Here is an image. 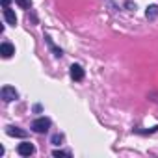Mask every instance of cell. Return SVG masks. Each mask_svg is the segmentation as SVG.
<instances>
[{"label": "cell", "instance_id": "obj_1", "mask_svg": "<svg viewBox=\"0 0 158 158\" xmlns=\"http://www.w3.org/2000/svg\"><path fill=\"white\" fill-rule=\"evenodd\" d=\"M50 128V119L48 117H37L34 123H32V130L37 132V134H43Z\"/></svg>", "mask_w": 158, "mask_h": 158}, {"label": "cell", "instance_id": "obj_2", "mask_svg": "<svg viewBox=\"0 0 158 158\" xmlns=\"http://www.w3.org/2000/svg\"><path fill=\"white\" fill-rule=\"evenodd\" d=\"M0 97H2L4 102H11V101H17V99H19V93H17L15 88H11V86H4L2 91H0Z\"/></svg>", "mask_w": 158, "mask_h": 158}, {"label": "cell", "instance_id": "obj_3", "mask_svg": "<svg viewBox=\"0 0 158 158\" xmlns=\"http://www.w3.org/2000/svg\"><path fill=\"white\" fill-rule=\"evenodd\" d=\"M34 151H35V147H34L30 141H24V143H21V145L17 147V152H19L21 156H30V154H34Z\"/></svg>", "mask_w": 158, "mask_h": 158}, {"label": "cell", "instance_id": "obj_4", "mask_svg": "<svg viewBox=\"0 0 158 158\" xmlns=\"http://www.w3.org/2000/svg\"><path fill=\"white\" fill-rule=\"evenodd\" d=\"M84 69L80 67V65H71V78H73V80H78V82H80V80H84Z\"/></svg>", "mask_w": 158, "mask_h": 158}, {"label": "cell", "instance_id": "obj_5", "mask_svg": "<svg viewBox=\"0 0 158 158\" xmlns=\"http://www.w3.org/2000/svg\"><path fill=\"white\" fill-rule=\"evenodd\" d=\"M6 134L8 136H13V138H26L28 134H26V130H21L19 127H6Z\"/></svg>", "mask_w": 158, "mask_h": 158}, {"label": "cell", "instance_id": "obj_6", "mask_svg": "<svg viewBox=\"0 0 158 158\" xmlns=\"http://www.w3.org/2000/svg\"><path fill=\"white\" fill-rule=\"evenodd\" d=\"M0 54H2V58H11L15 54V47L11 43H2L0 45Z\"/></svg>", "mask_w": 158, "mask_h": 158}, {"label": "cell", "instance_id": "obj_7", "mask_svg": "<svg viewBox=\"0 0 158 158\" xmlns=\"http://www.w3.org/2000/svg\"><path fill=\"white\" fill-rule=\"evenodd\" d=\"M4 19H6V23H8V24H11V26H15V24H17V15H15L10 8H4Z\"/></svg>", "mask_w": 158, "mask_h": 158}, {"label": "cell", "instance_id": "obj_8", "mask_svg": "<svg viewBox=\"0 0 158 158\" xmlns=\"http://www.w3.org/2000/svg\"><path fill=\"white\" fill-rule=\"evenodd\" d=\"M145 17H147L149 21H154V19L158 17V4H151V6H147Z\"/></svg>", "mask_w": 158, "mask_h": 158}, {"label": "cell", "instance_id": "obj_9", "mask_svg": "<svg viewBox=\"0 0 158 158\" xmlns=\"http://www.w3.org/2000/svg\"><path fill=\"white\" fill-rule=\"evenodd\" d=\"M45 41H47V43H48V47H50V48H52V50H54V54H56V56H58V58H60V56H61V50H60V48H56V47H54V43H52V39H50V37H48V35H45Z\"/></svg>", "mask_w": 158, "mask_h": 158}, {"label": "cell", "instance_id": "obj_10", "mask_svg": "<svg viewBox=\"0 0 158 158\" xmlns=\"http://www.w3.org/2000/svg\"><path fill=\"white\" fill-rule=\"evenodd\" d=\"M15 2H17L23 10H30V6H32V0H15Z\"/></svg>", "mask_w": 158, "mask_h": 158}, {"label": "cell", "instance_id": "obj_11", "mask_svg": "<svg viewBox=\"0 0 158 158\" xmlns=\"http://www.w3.org/2000/svg\"><path fill=\"white\" fill-rule=\"evenodd\" d=\"M63 138H61V134H56V136H52V143L54 145H60V141H61Z\"/></svg>", "mask_w": 158, "mask_h": 158}, {"label": "cell", "instance_id": "obj_12", "mask_svg": "<svg viewBox=\"0 0 158 158\" xmlns=\"http://www.w3.org/2000/svg\"><path fill=\"white\" fill-rule=\"evenodd\" d=\"M52 156H69V152H65V151H52Z\"/></svg>", "mask_w": 158, "mask_h": 158}, {"label": "cell", "instance_id": "obj_13", "mask_svg": "<svg viewBox=\"0 0 158 158\" xmlns=\"http://www.w3.org/2000/svg\"><path fill=\"white\" fill-rule=\"evenodd\" d=\"M125 6H127V10H130V11H132V10H136V4H132V2H127Z\"/></svg>", "mask_w": 158, "mask_h": 158}, {"label": "cell", "instance_id": "obj_14", "mask_svg": "<svg viewBox=\"0 0 158 158\" xmlns=\"http://www.w3.org/2000/svg\"><path fill=\"white\" fill-rule=\"evenodd\" d=\"M10 2H11V0H2V6L4 8H10Z\"/></svg>", "mask_w": 158, "mask_h": 158}]
</instances>
